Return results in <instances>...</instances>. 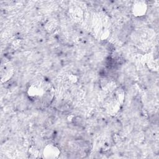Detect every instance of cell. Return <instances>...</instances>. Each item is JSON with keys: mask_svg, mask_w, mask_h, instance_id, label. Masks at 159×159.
I'll use <instances>...</instances> for the list:
<instances>
[{"mask_svg": "<svg viewBox=\"0 0 159 159\" xmlns=\"http://www.w3.org/2000/svg\"><path fill=\"white\" fill-rule=\"evenodd\" d=\"M60 154V149L53 144L47 145L42 152L43 157L47 159L57 158Z\"/></svg>", "mask_w": 159, "mask_h": 159, "instance_id": "6da1fadb", "label": "cell"}, {"mask_svg": "<svg viewBox=\"0 0 159 159\" xmlns=\"http://www.w3.org/2000/svg\"><path fill=\"white\" fill-rule=\"evenodd\" d=\"M71 16L74 20H80L83 16V12L80 7H74L71 11Z\"/></svg>", "mask_w": 159, "mask_h": 159, "instance_id": "3957f363", "label": "cell"}, {"mask_svg": "<svg viewBox=\"0 0 159 159\" xmlns=\"http://www.w3.org/2000/svg\"><path fill=\"white\" fill-rule=\"evenodd\" d=\"M147 11V4L145 1H135L132 6V12L135 17L143 16Z\"/></svg>", "mask_w": 159, "mask_h": 159, "instance_id": "7a4b0ae2", "label": "cell"}]
</instances>
